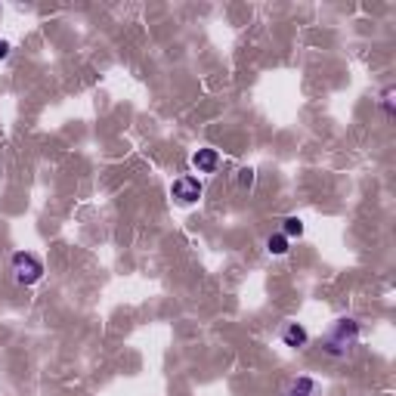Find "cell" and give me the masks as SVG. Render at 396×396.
Wrapping results in <instances>:
<instances>
[{
  "instance_id": "obj_1",
  "label": "cell",
  "mask_w": 396,
  "mask_h": 396,
  "mask_svg": "<svg viewBox=\"0 0 396 396\" xmlns=\"http://www.w3.org/2000/svg\"><path fill=\"white\" fill-rule=\"evenodd\" d=\"M356 340H359V322L350 319V316H344V319L334 322V325L328 328V334L322 338V350H325L328 356L340 359L356 346Z\"/></svg>"
},
{
  "instance_id": "obj_2",
  "label": "cell",
  "mask_w": 396,
  "mask_h": 396,
  "mask_svg": "<svg viewBox=\"0 0 396 396\" xmlns=\"http://www.w3.org/2000/svg\"><path fill=\"white\" fill-rule=\"evenodd\" d=\"M12 276H16L19 285H34L43 278V263L28 251L12 254Z\"/></svg>"
},
{
  "instance_id": "obj_3",
  "label": "cell",
  "mask_w": 396,
  "mask_h": 396,
  "mask_svg": "<svg viewBox=\"0 0 396 396\" xmlns=\"http://www.w3.org/2000/svg\"><path fill=\"white\" fill-rule=\"evenodd\" d=\"M170 195L177 198L179 204H195L198 198H201V183H198V177H179V179H173Z\"/></svg>"
},
{
  "instance_id": "obj_4",
  "label": "cell",
  "mask_w": 396,
  "mask_h": 396,
  "mask_svg": "<svg viewBox=\"0 0 396 396\" xmlns=\"http://www.w3.org/2000/svg\"><path fill=\"white\" fill-rule=\"evenodd\" d=\"M307 340H309V334H307V328H303L300 322H288V325L282 328V344L291 346V350H300V346H307Z\"/></svg>"
},
{
  "instance_id": "obj_5",
  "label": "cell",
  "mask_w": 396,
  "mask_h": 396,
  "mask_svg": "<svg viewBox=\"0 0 396 396\" xmlns=\"http://www.w3.org/2000/svg\"><path fill=\"white\" fill-rule=\"evenodd\" d=\"M217 164H220L217 148H198V152H192V167H195L198 173H214Z\"/></svg>"
},
{
  "instance_id": "obj_6",
  "label": "cell",
  "mask_w": 396,
  "mask_h": 396,
  "mask_svg": "<svg viewBox=\"0 0 396 396\" xmlns=\"http://www.w3.org/2000/svg\"><path fill=\"white\" fill-rule=\"evenodd\" d=\"M285 396H316V381L313 377H297Z\"/></svg>"
},
{
  "instance_id": "obj_7",
  "label": "cell",
  "mask_w": 396,
  "mask_h": 396,
  "mask_svg": "<svg viewBox=\"0 0 396 396\" xmlns=\"http://www.w3.org/2000/svg\"><path fill=\"white\" fill-rule=\"evenodd\" d=\"M288 245H291V239H285L282 232H276V235H270V239H266V251L276 254V257L288 254Z\"/></svg>"
},
{
  "instance_id": "obj_8",
  "label": "cell",
  "mask_w": 396,
  "mask_h": 396,
  "mask_svg": "<svg viewBox=\"0 0 396 396\" xmlns=\"http://www.w3.org/2000/svg\"><path fill=\"white\" fill-rule=\"evenodd\" d=\"M282 223H285V226H282L285 239H300V235H303V223L297 220V217H285Z\"/></svg>"
},
{
  "instance_id": "obj_9",
  "label": "cell",
  "mask_w": 396,
  "mask_h": 396,
  "mask_svg": "<svg viewBox=\"0 0 396 396\" xmlns=\"http://www.w3.org/2000/svg\"><path fill=\"white\" fill-rule=\"evenodd\" d=\"M239 183L248 186V189L254 186V170H251V167H241V170H239Z\"/></svg>"
},
{
  "instance_id": "obj_10",
  "label": "cell",
  "mask_w": 396,
  "mask_h": 396,
  "mask_svg": "<svg viewBox=\"0 0 396 396\" xmlns=\"http://www.w3.org/2000/svg\"><path fill=\"white\" fill-rule=\"evenodd\" d=\"M6 56H10V43L0 41V59H6Z\"/></svg>"
}]
</instances>
